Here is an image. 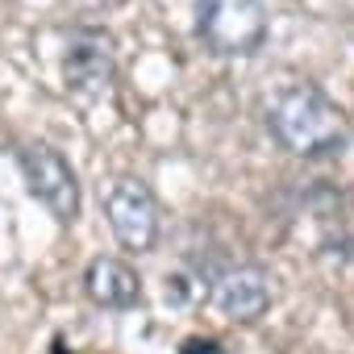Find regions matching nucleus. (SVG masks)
<instances>
[{
	"label": "nucleus",
	"mask_w": 354,
	"mask_h": 354,
	"mask_svg": "<svg viewBox=\"0 0 354 354\" xmlns=\"http://www.w3.org/2000/svg\"><path fill=\"white\" fill-rule=\"evenodd\" d=\"M84 288L100 308H133L142 300V279L121 259H92V267L84 275Z\"/></svg>",
	"instance_id": "7"
},
{
	"label": "nucleus",
	"mask_w": 354,
	"mask_h": 354,
	"mask_svg": "<svg viewBox=\"0 0 354 354\" xmlns=\"http://www.w3.org/2000/svg\"><path fill=\"white\" fill-rule=\"evenodd\" d=\"M104 201V217H109V230L113 238L133 250V254H146L158 238V205H154V192L133 180V175H117V180L100 192Z\"/></svg>",
	"instance_id": "3"
},
{
	"label": "nucleus",
	"mask_w": 354,
	"mask_h": 354,
	"mask_svg": "<svg viewBox=\"0 0 354 354\" xmlns=\"http://www.w3.org/2000/svg\"><path fill=\"white\" fill-rule=\"evenodd\" d=\"M63 80L75 96H100L113 84V38L104 30H75L63 55Z\"/></svg>",
	"instance_id": "5"
},
{
	"label": "nucleus",
	"mask_w": 354,
	"mask_h": 354,
	"mask_svg": "<svg viewBox=\"0 0 354 354\" xmlns=\"http://www.w3.org/2000/svg\"><path fill=\"white\" fill-rule=\"evenodd\" d=\"M267 125L275 133V142L300 158H321L342 150L346 142V121L337 113V104L313 88V84H292L283 88L271 109H267Z\"/></svg>",
	"instance_id": "1"
},
{
	"label": "nucleus",
	"mask_w": 354,
	"mask_h": 354,
	"mask_svg": "<svg viewBox=\"0 0 354 354\" xmlns=\"http://www.w3.org/2000/svg\"><path fill=\"white\" fill-rule=\"evenodd\" d=\"M17 162H21V175H26L30 192H34L63 225H71V221L80 217V180H75L71 162H67L55 146H46V142L21 146Z\"/></svg>",
	"instance_id": "4"
},
{
	"label": "nucleus",
	"mask_w": 354,
	"mask_h": 354,
	"mask_svg": "<svg viewBox=\"0 0 354 354\" xmlns=\"http://www.w3.org/2000/svg\"><path fill=\"white\" fill-rule=\"evenodd\" d=\"M209 300L221 317L230 321H254L267 313L271 304V275L254 263H238V267H225L221 275H213V288H209Z\"/></svg>",
	"instance_id": "6"
},
{
	"label": "nucleus",
	"mask_w": 354,
	"mask_h": 354,
	"mask_svg": "<svg viewBox=\"0 0 354 354\" xmlns=\"http://www.w3.org/2000/svg\"><path fill=\"white\" fill-rule=\"evenodd\" d=\"M196 34L213 55H254L267 38L263 0H201Z\"/></svg>",
	"instance_id": "2"
}]
</instances>
